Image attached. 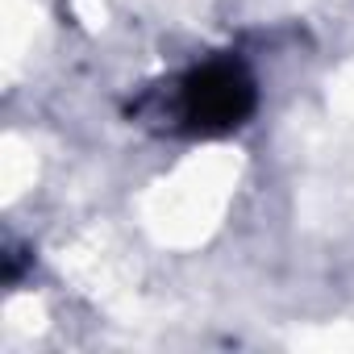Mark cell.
<instances>
[{"label": "cell", "instance_id": "6da1fadb", "mask_svg": "<svg viewBox=\"0 0 354 354\" xmlns=\"http://www.w3.org/2000/svg\"><path fill=\"white\" fill-rule=\"evenodd\" d=\"M254 109H259V84L250 67L234 55H221L180 71L171 84L150 88L133 104V117L180 138H225L238 133L254 117Z\"/></svg>", "mask_w": 354, "mask_h": 354}]
</instances>
